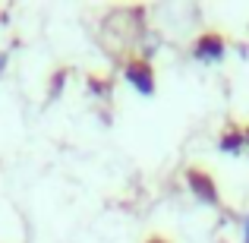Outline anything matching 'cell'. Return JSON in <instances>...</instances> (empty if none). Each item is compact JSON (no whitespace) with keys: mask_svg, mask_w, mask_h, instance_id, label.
I'll return each mask as SVG.
<instances>
[{"mask_svg":"<svg viewBox=\"0 0 249 243\" xmlns=\"http://www.w3.org/2000/svg\"><path fill=\"white\" fill-rule=\"evenodd\" d=\"M6 63H10V54H6V51H0V73L6 70Z\"/></svg>","mask_w":249,"mask_h":243,"instance_id":"8992f818","label":"cell"},{"mask_svg":"<svg viewBox=\"0 0 249 243\" xmlns=\"http://www.w3.org/2000/svg\"><path fill=\"white\" fill-rule=\"evenodd\" d=\"M193 57L199 63H221L227 57L224 38H221L218 32H205V35H199V38H196V44H193Z\"/></svg>","mask_w":249,"mask_h":243,"instance_id":"7a4b0ae2","label":"cell"},{"mask_svg":"<svg viewBox=\"0 0 249 243\" xmlns=\"http://www.w3.org/2000/svg\"><path fill=\"white\" fill-rule=\"evenodd\" d=\"M67 70H57L54 76H51V85H48V98L51 101H57V98H60V92H63V85H67Z\"/></svg>","mask_w":249,"mask_h":243,"instance_id":"5b68a950","label":"cell"},{"mask_svg":"<svg viewBox=\"0 0 249 243\" xmlns=\"http://www.w3.org/2000/svg\"><path fill=\"white\" fill-rule=\"evenodd\" d=\"M218 152L221 155H231V158H240V155L246 152V146H243V130H224L221 133V139H218Z\"/></svg>","mask_w":249,"mask_h":243,"instance_id":"277c9868","label":"cell"},{"mask_svg":"<svg viewBox=\"0 0 249 243\" xmlns=\"http://www.w3.org/2000/svg\"><path fill=\"white\" fill-rule=\"evenodd\" d=\"M123 79L133 85V89L139 92L142 98H152V95H155V73H152V63H145L142 57L126 60V67H123Z\"/></svg>","mask_w":249,"mask_h":243,"instance_id":"6da1fadb","label":"cell"},{"mask_svg":"<svg viewBox=\"0 0 249 243\" xmlns=\"http://www.w3.org/2000/svg\"><path fill=\"white\" fill-rule=\"evenodd\" d=\"M243 146H246V149H249V127H246V130H243Z\"/></svg>","mask_w":249,"mask_h":243,"instance_id":"ba28073f","label":"cell"},{"mask_svg":"<svg viewBox=\"0 0 249 243\" xmlns=\"http://www.w3.org/2000/svg\"><path fill=\"white\" fill-rule=\"evenodd\" d=\"M243 243H249V215L243 218Z\"/></svg>","mask_w":249,"mask_h":243,"instance_id":"52a82bcc","label":"cell"},{"mask_svg":"<svg viewBox=\"0 0 249 243\" xmlns=\"http://www.w3.org/2000/svg\"><path fill=\"white\" fill-rule=\"evenodd\" d=\"M186 183H189V189H193V196L202 202V206H212V208H218V202H221V196H218V187H214V180L205 174V170H186Z\"/></svg>","mask_w":249,"mask_h":243,"instance_id":"3957f363","label":"cell"},{"mask_svg":"<svg viewBox=\"0 0 249 243\" xmlns=\"http://www.w3.org/2000/svg\"><path fill=\"white\" fill-rule=\"evenodd\" d=\"M148 243H167V240H148Z\"/></svg>","mask_w":249,"mask_h":243,"instance_id":"9c48e42d","label":"cell"}]
</instances>
